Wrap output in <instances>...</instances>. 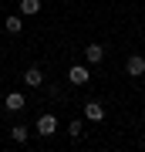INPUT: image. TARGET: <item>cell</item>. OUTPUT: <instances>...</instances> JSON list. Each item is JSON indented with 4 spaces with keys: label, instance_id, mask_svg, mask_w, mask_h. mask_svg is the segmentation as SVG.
Instances as JSON below:
<instances>
[{
    "label": "cell",
    "instance_id": "obj_1",
    "mask_svg": "<svg viewBox=\"0 0 145 152\" xmlns=\"http://www.w3.org/2000/svg\"><path fill=\"white\" fill-rule=\"evenodd\" d=\"M68 78H71V85H88L91 81V71H88V64H74L68 71Z\"/></svg>",
    "mask_w": 145,
    "mask_h": 152
},
{
    "label": "cell",
    "instance_id": "obj_2",
    "mask_svg": "<svg viewBox=\"0 0 145 152\" xmlns=\"http://www.w3.org/2000/svg\"><path fill=\"white\" fill-rule=\"evenodd\" d=\"M54 132H58V118H54V115H41L37 118V135H54Z\"/></svg>",
    "mask_w": 145,
    "mask_h": 152
},
{
    "label": "cell",
    "instance_id": "obj_3",
    "mask_svg": "<svg viewBox=\"0 0 145 152\" xmlns=\"http://www.w3.org/2000/svg\"><path fill=\"white\" fill-rule=\"evenodd\" d=\"M85 118L88 122H101L105 118V105L101 102H85Z\"/></svg>",
    "mask_w": 145,
    "mask_h": 152
},
{
    "label": "cell",
    "instance_id": "obj_4",
    "mask_svg": "<svg viewBox=\"0 0 145 152\" xmlns=\"http://www.w3.org/2000/svg\"><path fill=\"white\" fill-rule=\"evenodd\" d=\"M125 71H128L132 78H142V75H145V58H142V54H132L128 64H125Z\"/></svg>",
    "mask_w": 145,
    "mask_h": 152
},
{
    "label": "cell",
    "instance_id": "obj_5",
    "mask_svg": "<svg viewBox=\"0 0 145 152\" xmlns=\"http://www.w3.org/2000/svg\"><path fill=\"white\" fill-rule=\"evenodd\" d=\"M85 61H88V64H101V61H105V48H101V44L85 48Z\"/></svg>",
    "mask_w": 145,
    "mask_h": 152
},
{
    "label": "cell",
    "instance_id": "obj_6",
    "mask_svg": "<svg viewBox=\"0 0 145 152\" xmlns=\"http://www.w3.org/2000/svg\"><path fill=\"white\" fill-rule=\"evenodd\" d=\"M24 85H31V88H41V85H44V75H41V68H27V71H24Z\"/></svg>",
    "mask_w": 145,
    "mask_h": 152
},
{
    "label": "cell",
    "instance_id": "obj_7",
    "mask_svg": "<svg viewBox=\"0 0 145 152\" xmlns=\"http://www.w3.org/2000/svg\"><path fill=\"white\" fill-rule=\"evenodd\" d=\"M24 105H27V98L20 91H10V95H7V112H20Z\"/></svg>",
    "mask_w": 145,
    "mask_h": 152
},
{
    "label": "cell",
    "instance_id": "obj_8",
    "mask_svg": "<svg viewBox=\"0 0 145 152\" xmlns=\"http://www.w3.org/2000/svg\"><path fill=\"white\" fill-rule=\"evenodd\" d=\"M37 10H41V0H20V14L31 17V14H37Z\"/></svg>",
    "mask_w": 145,
    "mask_h": 152
},
{
    "label": "cell",
    "instance_id": "obj_9",
    "mask_svg": "<svg viewBox=\"0 0 145 152\" xmlns=\"http://www.w3.org/2000/svg\"><path fill=\"white\" fill-rule=\"evenodd\" d=\"M4 27H7V34H20L24 20H20V17H7V20H4Z\"/></svg>",
    "mask_w": 145,
    "mask_h": 152
},
{
    "label": "cell",
    "instance_id": "obj_10",
    "mask_svg": "<svg viewBox=\"0 0 145 152\" xmlns=\"http://www.w3.org/2000/svg\"><path fill=\"white\" fill-rule=\"evenodd\" d=\"M10 135H14V142H27V135H31V132H27V125H14Z\"/></svg>",
    "mask_w": 145,
    "mask_h": 152
},
{
    "label": "cell",
    "instance_id": "obj_11",
    "mask_svg": "<svg viewBox=\"0 0 145 152\" xmlns=\"http://www.w3.org/2000/svg\"><path fill=\"white\" fill-rule=\"evenodd\" d=\"M68 132H71V139H81V132H85V122H71V125H68Z\"/></svg>",
    "mask_w": 145,
    "mask_h": 152
}]
</instances>
